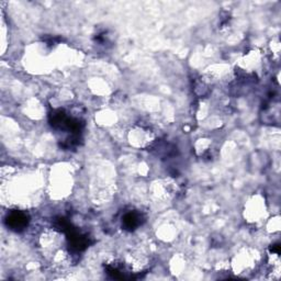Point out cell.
Segmentation results:
<instances>
[{"label":"cell","mask_w":281,"mask_h":281,"mask_svg":"<svg viewBox=\"0 0 281 281\" xmlns=\"http://www.w3.org/2000/svg\"><path fill=\"white\" fill-rule=\"evenodd\" d=\"M28 215L21 211H12L8 214L7 225L15 231H22L28 226Z\"/></svg>","instance_id":"1"},{"label":"cell","mask_w":281,"mask_h":281,"mask_svg":"<svg viewBox=\"0 0 281 281\" xmlns=\"http://www.w3.org/2000/svg\"><path fill=\"white\" fill-rule=\"evenodd\" d=\"M140 214L135 212H129L123 217V225L126 230H134L140 225Z\"/></svg>","instance_id":"2"}]
</instances>
